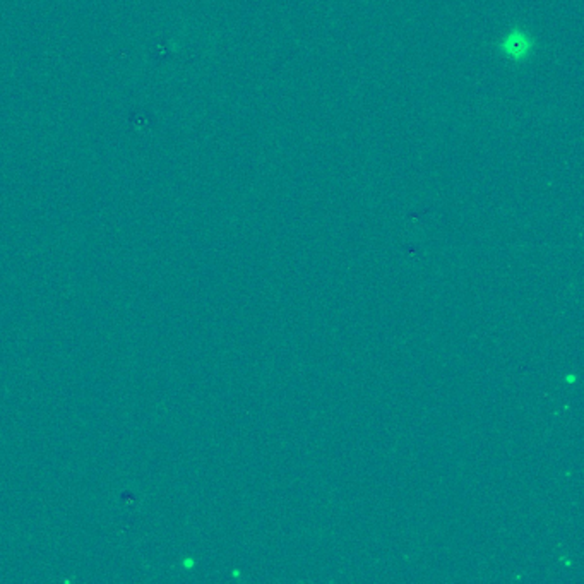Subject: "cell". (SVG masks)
Returning a JSON list of instances; mask_svg holds the SVG:
<instances>
[{"instance_id":"cell-1","label":"cell","mask_w":584,"mask_h":584,"mask_svg":"<svg viewBox=\"0 0 584 584\" xmlns=\"http://www.w3.org/2000/svg\"><path fill=\"white\" fill-rule=\"evenodd\" d=\"M533 50V40L528 33L521 29H513L507 33L500 44V52L506 55V59L511 61H524L531 55Z\"/></svg>"}]
</instances>
